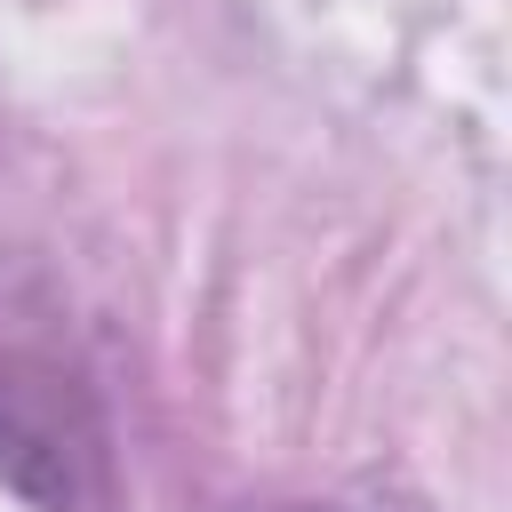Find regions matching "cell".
Wrapping results in <instances>:
<instances>
[{"label": "cell", "instance_id": "cell-1", "mask_svg": "<svg viewBox=\"0 0 512 512\" xmlns=\"http://www.w3.org/2000/svg\"><path fill=\"white\" fill-rule=\"evenodd\" d=\"M288 512H312V504H288Z\"/></svg>", "mask_w": 512, "mask_h": 512}]
</instances>
